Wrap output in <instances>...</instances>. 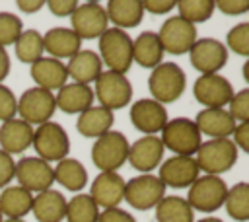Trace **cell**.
Here are the masks:
<instances>
[{
    "label": "cell",
    "mask_w": 249,
    "mask_h": 222,
    "mask_svg": "<svg viewBox=\"0 0 249 222\" xmlns=\"http://www.w3.org/2000/svg\"><path fill=\"white\" fill-rule=\"evenodd\" d=\"M185 88H187V76L183 68L175 62H161L148 76L150 95L161 105L177 101L183 95Z\"/></svg>",
    "instance_id": "6da1fadb"
},
{
    "label": "cell",
    "mask_w": 249,
    "mask_h": 222,
    "mask_svg": "<svg viewBox=\"0 0 249 222\" xmlns=\"http://www.w3.org/2000/svg\"><path fill=\"white\" fill-rule=\"evenodd\" d=\"M99 58L111 72H128L132 66V37L123 29L107 27L99 37Z\"/></svg>",
    "instance_id": "7a4b0ae2"
},
{
    "label": "cell",
    "mask_w": 249,
    "mask_h": 222,
    "mask_svg": "<svg viewBox=\"0 0 249 222\" xmlns=\"http://www.w3.org/2000/svg\"><path fill=\"white\" fill-rule=\"evenodd\" d=\"M237 148L231 138H208L202 142L195 154L196 166L204 175H220L237 162Z\"/></svg>",
    "instance_id": "3957f363"
},
{
    "label": "cell",
    "mask_w": 249,
    "mask_h": 222,
    "mask_svg": "<svg viewBox=\"0 0 249 222\" xmlns=\"http://www.w3.org/2000/svg\"><path fill=\"white\" fill-rule=\"evenodd\" d=\"M160 140L163 148L171 150L175 156H195L202 144V134L198 132L193 119L175 117L165 123Z\"/></svg>",
    "instance_id": "277c9868"
},
{
    "label": "cell",
    "mask_w": 249,
    "mask_h": 222,
    "mask_svg": "<svg viewBox=\"0 0 249 222\" xmlns=\"http://www.w3.org/2000/svg\"><path fill=\"white\" fill-rule=\"evenodd\" d=\"M228 195V185L220 175H198L187 193L189 206L198 212H216L224 206Z\"/></svg>",
    "instance_id": "5b68a950"
},
{
    "label": "cell",
    "mask_w": 249,
    "mask_h": 222,
    "mask_svg": "<svg viewBox=\"0 0 249 222\" xmlns=\"http://www.w3.org/2000/svg\"><path fill=\"white\" fill-rule=\"evenodd\" d=\"M31 146L37 152V158L51 164V162H60V160L68 158L70 138H68V132L58 123L47 121V123L39 125L37 129H33Z\"/></svg>",
    "instance_id": "8992f818"
},
{
    "label": "cell",
    "mask_w": 249,
    "mask_h": 222,
    "mask_svg": "<svg viewBox=\"0 0 249 222\" xmlns=\"http://www.w3.org/2000/svg\"><path fill=\"white\" fill-rule=\"evenodd\" d=\"M93 84H95L91 88L93 97L97 99V103L101 107H105L109 111L121 109L124 105H128L132 99V84L126 78V74L103 70Z\"/></svg>",
    "instance_id": "52a82bcc"
},
{
    "label": "cell",
    "mask_w": 249,
    "mask_h": 222,
    "mask_svg": "<svg viewBox=\"0 0 249 222\" xmlns=\"http://www.w3.org/2000/svg\"><path fill=\"white\" fill-rule=\"evenodd\" d=\"M130 142L126 136L119 130H109L95 138L91 146V162L101 171H117L121 166H124L128 156Z\"/></svg>",
    "instance_id": "ba28073f"
},
{
    "label": "cell",
    "mask_w": 249,
    "mask_h": 222,
    "mask_svg": "<svg viewBox=\"0 0 249 222\" xmlns=\"http://www.w3.org/2000/svg\"><path fill=\"white\" fill-rule=\"evenodd\" d=\"M56 111L54 103V93L43 88H29L18 97V119L25 121L27 125H43L51 121V117Z\"/></svg>",
    "instance_id": "9c48e42d"
},
{
    "label": "cell",
    "mask_w": 249,
    "mask_h": 222,
    "mask_svg": "<svg viewBox=\"0 0 249 222\" xmlns=\"http://www.w3.org/2000/svg\"><path fill=\"white\" fill-rule=\"evenodd\" d=\"M165 185L158 175L140 173L124 183V199L136 210H152L165 197Z\"/></svg>",
    "instance_id": "30bf717a"
},
{
    "label": "cell",
    "mask_w": 249,
    "mask_h": 222,
    "mask_svg": "<svg viewBox=\"0 0 249 222\" xmlns=\"http://www.w3.org/2000/svg\"><path fill=\"white\" fill-rule=\"evenodd\" d=\"M158 39L161 43L163 53L185 55L191 51V47L198 39V33H196V25L185 21L179 16H171L161 23L158 31Z\"/></svg>",
    "instance_id": "8fae6325"
},
{
    "label": "cell",
    "mask_w": 249,
    "mask_h": 222,
    "mask_svg": "<svg viewBox=\"0 0 249 222\" xmlns=\"http://www.w3.org/2000/svg\"><path fill=\"white\" fill-rule=\"evenodd\" d=\"M193 95L204 109H226L233 97V88L222 74H200L193 84Z\"/></svg>",
    "instance_id": "7c38bea8"
},
{
    "label": "cell",
    "mask_w": 249,
    "mask_h": 222,
    "mask_svg": "<svg viewBox=\"0 0 249 222\" xmlns=\"http://www.w3.org/2000/svg\"><path fill=\"white\" fill-rule=\"evenodd\" d=\"M14 177L19 187L27 189L33 195L51 189V185L54 183L53 166L37 156H25L19 162H16Z\"/></svg>",
    "instance_id": "4fadbf2b"
},
{
    "label": "cell",
    "mask_w": 249,
    "mask_h": 222,
    "mask_svg": "<svg viewBox=\"0 0 249 222\" xmlns=\"http://www.w3.org/2000/svg\"><path fill=\"white\" fill-rule=\"evenodd\" d=\"M70 29L80 39H99L109 27L105 8L99 2H84L70 16Z\"/></svg>",
    "instance_id": "5bb4252c"
},
{
    "label": "cell",
    "mask_w": 249,
    "mask_h": 222,
    "mask_svg": "<svg viewBox=\"0 0 249 222\" xmlns=\"http://www.w3.org/2000/svg\"><path fill=\"white\" fill-rule=\"evenodd\" d=\"M189 58L195 70L200 74H218L228 62V49L222 41L212 37L196 39L189 51Z\"/></svg>",
    "instance_id": "9a60e30c"
},
{
    "label": "cell",
    "mask_w": 249,
    "mask_h": 222,
    "mask_svg": "<svg viewBox=\"0 0 249 222\" xmlns=\"http://www.w3.org/2000/svg\"><path fill=\"white\" fill-rule=\"evenodd\" d=\"M130 121L134 125V129L140 130L144 136H148V134L158 136V132H161V129L165 127L169 117H167L165 105L158 103L152 97H144L130 105Z\"/></svg>",
    "instance_id": "2e32d148"
},
{
    "label": "cell",
    "mask_w": 249,
    "mask_h": 222,
    "mask_svg": "<svg viewBox=\"0 0 249 222\" xmlns=\"http://www.w3.org/2000/svg\"><path fill=\"white\" fill-rule=\"evenodd\" d=\"M198 175L200 169L196 166L195 156H171L160 164V173H158L160 181L165 187H173V189L191 187Z\"/></svg>",
    "instance_id": "e0dca14e"
},
{
    "label": "cell",
    "mask_w": 249,
    "mask_h": 222,
    "mask_svg": "<svg viewBox=\"0 0 249 222\" xmlns=\"http://www.w3.org/2000/svg\"><path fill=\"white\" fill-rule=\"evenodd\" d=\"M163 144L160 140V136L156 134H148V136H140L138 140H134L128 146V156L126 162L140 173H150L152 169L160 167L161 158H163Z\"/></svg>",
    "instance_id": "ac0fdd59"
},
{
    "label": "cell",
    "mask_w": 249,
    "mask_h": 222,
    "mask_svg": "<svg viewBox=\"0 0 249 222\" xmlns=\"http://www.w3.org/2000/svg\"><path fill=\"white\" fill-rule=\"evenodd\" d=\"M124 183L126 181L119 175V171H99V175L91 181L88 195L99 208H115L124 199Z\"/></svg>",
    "instance_id": "d6986e66"
},
{
    "label": "cell",
    "mask_w": 249,
    "mask_h": 222,
    "mask_svg": "<svg viewBox=\"0 0 249 222\" xmlns=\"http://www.w3.org/2000/svg\"><path fill=\"white\" fill-rule=\"evenodd\" d=\"M29 76L37 84V88H43L49 92H53V90L58 92L68 80L66 64L62 60H56L51 56H41L39 60L29 64Z\"/></svg>",
    "instance_id": "ffe728a7"
},
{
    "label": "cell",
    "mask_w": 249,
    "mask_h": 222,
    "mask_svg": "<svg viewBox=\"0 0 249 222\" xmlns=\"http://www.w3.org/2000/svg\"><path fill=\"white\" fill-rule=\"evenodd\" d=\"M43 51L56 60L72 58L82 51V39L70 27H53L43 35Z\"/></svg>",
    "instance_id": "44dd1931"
},
{
    "label": "cell",
    "mask_w": 249,
    "mask_h": 222,
    "mask_svg": "<svg viewBox=\"0 0 249 222\" xmlns=\"http://www.w3.org/2000/svg\"><path fill=\"white\" fill-rule=\"evenodd\" d=\"M33 140V127L25 121L14 117L0 125V150L6 154H21L31 146Z\"/></svg>",
    "instance_id": "7402d4cb"
},
{
    "label": "cell",
    "mask_w": 249,
    "mask_h": 222,
    "mask_svg": "<svg viewBox=\"0 0 249 222\" xmlns=\"http://www.w3.org/2000/svg\"><path fill=\"white\" fill-rule=\"evenodd\" d=\"M93 90L91 86H84V84H64L56 95H54V103L56 107L66 113V115H80L84 113L88 107L93 105Z\"/></svg>",
    "instance_id": "603a6c76"
},
{
    "label": "cell",
    "mask_w": 249,
    "mask_h": 222,
    "mask_svg": "<svg viewBox=\"0 0 249 222\" xmlns=\"http://www.w3.org/2000/svg\"><path fill=\"white\" fill-rule=\"evenodd\" d=\"M195 125L198 132L208 138H230L237 123L228 109H200L195 117Z\"/></svg>",
    "instance_id": "cb8c5ba5"
},
{
    "label": "cell",
    "mask_w": 249,
    "mask_h": 222,
    "mask_svg": "<svg viewBox=\"0 0 249 222\" xmlns=\"http://www.w3.org/2000/svg\"><path fill=\"white\" fill-rule=\"evenodd\" d=\"M66 72H68V78H72L76 84L89 86L103 72V62L97 53H93L89 49H82L72 58H68Z\"/></svg>",
    "instance_id": "d4e9b609"
},
{
    "label": "cell",
    "mask_w": 249,
    "mask_h": 222,
    "mask_svg": "<svg viewBox=\"0 0 249 222\" xmlns=\"http://www.w3.org/2000/svg\"><path fill=\"white\" fill-rule=\"evenodd\" d=\"M31 212L37 222H62L66 214V199L56 189H47L33 195Z\"/></svg>",
    "instance_id": "484cf974"
},
{
    "label": "cell",
    "mask_w": 249,
    "mask_h": 222,
    "mask_svg": "<svg viewBox=\"0 0 249 222\" xmlns=\"http://www.w3.org/2000/svg\"><path fill=\"white\" fill-rule=\"evenodd\" d=\"M107 21L117 29H130L140 25L144 18L142 0H109L105 6Z\"/></svg>",
    "instance_id": "4316f807"
},
{
    "label": "cell",
    "mask_w": 249,
    "mask_h": 222,
    "mask_svg": "<svg viewBox=\"0 0 249 222\" xmlns=\"http://www.w3.org/2000/svg\"><path fill=\"white\" fill-rule=\"evenodd\" d=\"M113 123H115L113 111H109L101 105H91L84 113L78 115L76 130L86 138H99L101 134L111 130Z\"/></svg>",
    "instance_id": "83f0119b"
},
{
    "label": "cell",
    "mask_w": 249,
    "mask_h": 222,
    "mask_svg": "<svg viewBox=\"0 0 249 222\" xmlns=\"http://www.w3.org/2000/svg\"><path fill=\"white\" fill-rule=\"evenodd\" d=\"M132 62L150 70L163 62V49L156 31H142L132 39Z\"/></svg>",
    "instance_id": "f1b7e54d"
},
{
    "label": "cell",
    "mask_w": 249,
    "mask_h": 222,
    "mask_svg": "<svg viewBox=\"0 0 249 222\" xmlns=\"http://www.w3.org/2000/svg\"><path fill=\"white\" fill-rule=\"evenodd\" d=\"M33 193L19 185H8L0 193V212L6 218H23L31 212Z\"/></svg>",
    "instance_id": "f546056e"
},
{
    "label": "cell",
    "mask_w": 249,
    "mask_h": 222,
    "mask_svg": "<svg viewBox=\"0 0 249 222\" xmlns=\"http://www.w3.org/2000/svg\"><path fill=\"white\" fill-rule=\"evenodd\" d=\"M53 171H54V181L60 183L66 191L78 193L88 185V169L76 158H64L56 162Z\"/></svg>",
    "instance_id": "4dcf8cb0"
},
{
    "label": "cell",
    "mask_w": 249,
    "mask_h": 222,
    "mask_svg": "<svg viewBox=\"0 0 249 222\" xmlns=\"http://www.w3.org/2000/svg\"><path fill=\"white\" fill-rule=\"evenodd\" d=\"M156 222H195V212L179 195H165L156 204Z\"/></svg>",
    "instance_id": "1f68e13d"
},
{
    "label": "cell",
    "mask_w": 249,
    "mask_h": 222,
    "mask_svg": "<svg viewBox=\"0 0 249 222\" xmlns=\"http://www.w3.org/2000/svg\"><path fill=\"white\" fill-rule=\"evenodd\" d=\"M224 206L230 218H233L235 222H247L249 220V185L245 181H239L233 187H228Z\"/></svg>",
    "instance_id": "d6a6232c"
},
{
    "label": "cell",
    "mask_w": 249,
    "mask_h": 222,
    "mask_svg": "<svg viewBox=\"0 0 249 222\" xmlns=\"http://www.w3.org/2000/svg\"><path fill=\"white\" fill-rule=\"evenodd\" d=\"M99 206L88 193H78L70 201H66V214L64 218L68 222H97L99 218Z\"/></svg>",
    "instance_id": "836d02e7"
},
{
    "label": "cell",
    "mask_w": 249,
    "mask_h": 222,
    "mask_svg": "<svg viewBox=\"0 0 249 222\" xmlns=\"http://www.w3.org/2000/svg\"><path fill=\"white\" fill-rule=\"evenodd\" d=\"M14 49H16V56L19 62L33 64L45 53L43 51V35L37 29H23L21 35L18 37V41L14 43Z\"/></svg>",
    "instance_id": "e575fe53"
},
{
    "label": "cell",
    "mask_w": 249,
    "mask_h": 222,
    "mask_svg": "<svg viewBox=\"0 0 249 222\" xmlns=\"http://www.w3.org/2000/svg\"><path fill=\"white\" fill-rule=\"evenodd\" d=\"M175 8H177V16L193 25L210 19L216 10L214 0H179L175 2Z\"/></svg>",
    "instance_id": "d590c367"
},
{
    "label": "cell",
    "mask_w": 249,
    "mask_h": 222,
    "mask_svg": "<svg viewBox=\"0 0 249 222\" xmlns=\"http://www.w3.org/2000/svg\"><path fill=\"white\" fill-rule=\"evenodd\" d=\"M23 31L21 19L12 12H0V47L14 45Z\"/></svg>",
    "instance_id": "8d00e7d4"
},
{
    "label": "cell",
    "mask_w": 249,
    "mask_h": 222,
    "mask_svg": "<svg viewBox=\"0 0 249 222\" xmlns=\"http://www.w3.org/2000/svg\"><path fill=\"white\" fill-rule=\"evenodd\" d=\"M226 41H228L226 49H231L239 56H249V23L241 21V23L233 25L228 31Z\"/></svg>",
    "instance_id": "74e56055"
},
{
    "label": "cell",
    "mask_w": 249,
    "mask_h": 222,
    "mask_svg": "<svg viewBox=\"0 0 249 222\" xmlns=\"http://www.w3.org/2000/svg\"><path fill=\"white\" fill-rule=\"evenodd\" d=\"M228 113L235 123H249V90H239L228 103Z\"/></svg>",
    "instance_id": "f35d334b"
},
{
    "label": "cell",
    "mask_w": 249,
    "mask_h": 222,
    "mask_svg": "<svg viewBox=\"0 0 249 222\" xmlns=\"http://www.w3.org/2000/svg\"><path fill=\"white\" fill-rule=\"evenodd\" d=\"M16 111H18V99L14 95V92L0 84V121H8V119H14L16 117Z\"/></svg>",
    "instance_id": "ab89813d"
},
{
    "label": "cell",
    "mask_w": 249,
    "mask_h": 222,
    "mask_svg": "<svg viewBox=\"0 0 249 222\" xmlns=\"http://www.w3.org/2000/svg\"><path fill=\"white\" fill-rule=\"evenodd\" d=\"M14 171H16V162L10 154L0 150V189L8 187L14 181Z\"/></svg>",
    "instance_id": "60d3db41"
},
{
    "label": "cell",
    "mask_w": 249,
    "mask_h": 222,
    "mask_svg": "<svg viewBox=\"0 0 249 222\" xmlns=\"http://www.w3.org/2000/svg\"><path fill=\"white\" fill-rule=\"evenodd\" d=\"M45 6L56 18H70L78 8V0H45Z\"/></svg>",
    "instance_id": "b9f144b4"
},
{
    "label": "cell",
    "mask_w": 249,
    "mask_h": 222,
    "mask_svg": "<svg viewBox=\"0 0 249 222\" xmlns=\"http://www.w3.org/2000/svg\"><path fill=\"white\" fill-rule=\"evenodd\" d=\"M214 8L226 16H241L249 10V0H218L214 2Z\"/></svg>",
    "instance_id": "7bdbcfd3"
},
{
    "label": "cell",
    "mask_w": 249,
    "mask_h": 222,
    "mask_svg": "<svg viewBox=\"0 0 249 222\" xmlns=\"http://www.w3.org/2000/svg\"><path fill=\"white\" fill-rule=\"evenodd\" d=\"M97 222H136V218L130 212L123 210L121 206H115V208H103L99 212Z\"/></svg>",
    "instance_id": "ee69618b"
},
{
    "label": "cell",
    "mask_w": 249,
    "mask_h": 222,
    "mask_svg": "<svg viewBox=\"0 0 249 222\" xmlns=\"http://www.w3.org/2000/svg\"><path fill=\"white\" fill-rule=\"evenodd\" d=\"M231 136H233L231 142L235 144L237 150L249 152V123H237Z\"/></svg>",
    "instance_id": "f6af8a7d"
},
{
    "label": "cell",
    "mask_w": 249,
    "mask_h": 222,
    "mask_svg": "<svg viewBox=\"0 0 249 222\" xmlns=\"http://www.w3.org/2000/svg\"><path fill=\"white\" fill-rule=\"evenodd\" d=\"M142 8H144V12L161 16L175 8V0H142Z\"/></svg>",
    "instance_id": "bcb514c9"
},
{
    "label": "cell",
    "mask_w": 249,
    "mask_h": 222,
    "mask_svg": "<svg viewBox=\"0 0 249 222\" xmlns=\"http://www.w3.org/2000/svg\"><path fill=\"white\" fill-rule=\"evenodd\" d=\"M16 6L25 14H35L45 6V0H18Z\"/></svg>",
    "instance_id": "7dc6e473"
},
{
    "label": "cell",
    "mask_w": 249,
    "mask_h": 222,
    "mask_svg": "<svg viewBox=\"0 0 249 222\" xmlns=\"http://www.w3.org/2000/svg\"><path fill=\"white\" fill-rule=\"evenodd\" d=\"M10 68H12V62H10V56H8V51L4 47H0V84L6 80V76L10 74Z\"/></svg>",
    "instance_id": "c3c4849f"
},
{
    "label": "cell",
    "mask_w": 249,
    "mask_h": 222,
    "mask_svg": "<svg viewBox=\"0 0 249 222\" xmlns=\"http://www.w3.org/2000/svg\"><path fill=\"white\" fill-rule=\"evenodd\" d=\"M243 80L249 84V60H245V64H243Z\"/></svg>",
    "instance_id": "681fc988"
},
{
    "label": "cell",
    "mask_w": 249,
    "mask_h": 222,
    "mask_svg": "<svg viewBox=\"0 0 249 222\" xmlns=\"http://www.w3.org/2000/svg\"><path fill=\"white\" fill-rule=\"evenodd\" d=\"M196 222H224V220L222 218H216V216H204V218H200Z\"/></svg>",
    "instance_id": "f907efd6"
},
{
    "label": "cell",
    "mask_w": 249,
    "mask_h": 222,
    "mask_svg": "<svg viewBox=\"0 0 249 222\" xmlns=\"http://www.w3.org/2000/svg\"><path fill=\"white\" fill-rule=\"evenodd\" d=\"M4 222H25L23 218H6Z\"/></svg>",
    "instance_id": "816d5d0a"
},
{
    "label": "cell",
    "mask_w": 249,
    "mask_h": 222,
    "mask_svg": "<svg viewBox=\"0 0 249 222\" xmlns=\"http://www.w3.org/2000/svg\"><path fill=\"white\" fill-rule=\"evenodd\" d=\"M0 222H4V216H2V212H0Z\"/></svg>",
    "instance_id": "f5cc1de1"
}]
</instances>
